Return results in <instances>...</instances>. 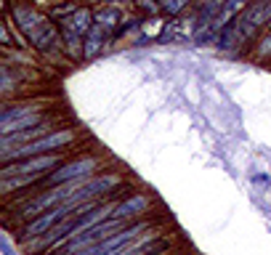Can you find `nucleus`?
Here are the masks:
<instances>
[{
    "instance_id": "9d476101",
    "label": "nucleus",
    "mask_w": 271,
    "mask_h": 255,
    "mask_svg": "<svg viewBox=\"0 0 271 255\" xmlns=\"http://www.w3.org/2000/svg\"><path fill=\"white\" fill-rule=\"evenodd\" d=\"M157 6H160V11L167 14V16H175L181 14L186 6H189V0H157Z\"/></svg>"
},
{
    "instance_id": "ddd939ff",
    "label": "nucleus",
    "mask_w": 271,
    "mask_h": 255,
    "mask_svg": "<svg viewBox=\"0 0 271 255\" xmlns=\"http://www.w3.org/2000/svg\"><path fill=\"white\" fill-rule=\"evenodd\" d=\"M0 252H3V255H19V252L14 250V244L8 242V239L3 237V234H0Z\"/></svg>"
},
{
    "instance_id": "2eb2a0df",
    "label": "nucleus",
    "mask_w": 271,
    "mask_h": 255,
    "mask_svg": "<svg viewBox=\"0 0 271 255\" xmlns=\"http://www.w3.org/2000/svg\"><path fill=\"white\" fill-rule=\"evenodd\" d=\"M253 181H255V184H263V186H266V184L271 181V178H268V176L263 173V176H255V178H253Z\"/></svg>"
},
{
    "instance_id": "f03ea898",
    "label": "nucleus",
    "mask_w": 271,
    "mask_h": 255,
    "mask_svg": "<svg viewBox=\"0 0 271 255\" xmlns=\"http://www.w3.org/2000/svg\"><path fill=\"white\" fill-rule=\"evenodd\" d=\"M101 167V157H77V159H69V162H61L56 170H51L48 176L43 178L45 186H61V184H74V181H82V178L93 176L96 170Z\"/></svg>"
},
{
    "instance_id": "f3484780",
    "label": "nucleus",
    "mask_w": 271,
    "mask_h": 255,
    "mask_svg": "<svg viewBox=\"0 0 271 255\" xmlns=\"http://www.w3.org/2000/svg\"><path fill=\"white\" fill-rule=\"evenodd\" d=\"M3 8H6V3H3V0H0V11H3Z\"/></svg>"
},
{
    "instance_id": "6e6552de",
    "label": "nucleus",
    "mask_w": 271,
    "mask_h": 255,
    "mask_svg": "<svg viewBox=\"0 0 271 255\" xmlns=\"http://www.w3.org/2000/svg\"><path fill=\"white\" fill-rule=\"evenodd\" d=\"M43 19H45V16H40V14H37L35 8H30V6H16V8H14V22L19 24V30H22L24 35L30 32V30H35V27L40 24Z\"/></svg>"
},
{
    "instance_id": "4468645a",
    "label": "nucleus",
    "mask_w": 271,
    "mask_h": 255,
    "mask_svg": "<svg viewBox=\"0 0 271 255\" xmlns=\"http://www.w3.org/2000/svg\"><path fill=\"white\" fill-rule=\"evenodd\" d=\"M0 45H11V35H8V30L3 24H0Z\"/></svg>"
},
{
    "instance_id": "423d86ee",
    "label": "nucleus",
    "mask_w": 271,
    "mask_h": 255,
    "mask_svg": "<svg viewBox=\"0 0 271 255\" xmlns=\"http://www.w3.org/2000/svg\"><path fill=\"white\" fill-rule=\"evenodd\" d=\"M104 43H112V32L104 30L101 24L93 22L91 30L85 32V37H82V56H85V59H93V56H99L101 48H104Z\"/></svg>"
},
{
    "instance_id": "9b49d317",
    "label": "nucleus",
    "mask_w": 271,
    "mask_h": 255,
    "mask_svg": "<svg viewBox=\"0 0 271 255\" xmlns=\"http://www.w3.org/2000/svg\"><path fill=\"white\" fill-rule=\"evenodd\" d=\"M255 59H271V30L258 40V45H255Z\"/></svg>"
},
{
    "instance_id": "f257e3e1",
    "label": "nucleus",
    "mask_w": 271,
    "mask_h": 255,
    "mask_svg": "<svg viewBox=\"0 0 271 255\" xmlns=\"http://www.w3.org/2000/svg\"><path fill=\"white\" fill-rule=\"evenodd\" d=\"M61 162H64L61 152L35 154V157L14 159V162H3V167H0V194L19 192V189H24V186L43 181V178L48 176L51 170L59 167Z\"/></svg>"
},
{
    "instance_id": "20e7f679",
    "label": "nucleus",
    "mask_w": 271,
    "mask_h": 255,
    "mask_svg": "<svg viewBox=\"0 0 271 255\" xmlns=\"http://www.w3.org/2000/svg\"><path fill=\"white\" fill-rule=\"evenodd\" d=\"M149 207H152V200H149L144 192H128V194H123L117 200L112 218H117L123 223H130V221H138L144 213H149Z\"/></svg>"
},
{
    "instance_id": "1a4fd4ad",
    "label": "nucleus",
    "mask_w": 271,
    "mask_h": 255,
    "mask_svg": "<svg viewBox=\"0 0 271 255\" xmlns=\"http://www.w3.org/2000/svg\"><path fill=\"white\" fill-rule=\"evenodd\" d=\"M93 22L101 24L109 32H115L120 27V22H123V14H120L115 6H104V8H99V11H93Z\"/></svg>"
},
{
    "instance_id": "dca6fc26",
    "label": "nucleus",
    "mask_w": 271,
    "mask_h": 255,
    "mask_svg": "<svg viewBox=\"0 0 271 255\" xmlns=\"http://www.w3.org/2000/svg\"><path fill=\"white\" fill-rule=\"evenodd\" d=\"M93 3H107V6H115V3H123V0H93Z\"/></svg>"
},
{
    "instance_id": "f8f14e48",
    "label": "nucleus",
    "mask_w": 271,
    "mask_h": 255,
    "mask_svg": "<svg viewBox=\"0 0 271 255\" xmlns=\"http://www.w3.org/2000/svg\"><path fill=\"white\" fill-rule=\"evenodd\" d=\"M138 11H144L146 16H157L160 14V6H157V0H136Z\"/></svg>"
},
{
    "instance_id": "39448f33",
    "label": "nucleus",
    "mask_w": 271,
    "mask_h": 255,
    "mask_svg": "<svg viewBox=\"0 0 271 255\" xmlns=\"http://www.w3.org/2000/svg\"><path fill=\"white\" fill-rule=\"evenodd\" d=\"M91 24H93V11L88 6L74 8V11L64 19V37L69 40V48H72V43H80V37H85Z\"/></svg>"
},
{
    "instance_id": "7ed1b4c3",
    "label": "nucleus",
    "mask_w": 271,
    "mask_h": 255,
    "mask_svg": "<svg viewBox=\"0 0 271 255\" xmlns=\"http://www.w3.org/2000/svg\"><path fill=\"white\" fill-rule=\"evenodd\" d=\"M77 207H74L69 200L67 202H61V205H56V207H48V210H43L40 215H35V218H30V223L22 229V239H40V237H45L53 226H59L64 218H67L69 213H74Z\"/></svg>"
},
{
    "instance_id": "0eeeda50",
    "label": "nucleus",
    "mask_w": 271,
    "mask_h": 255,
    "mask_svg": "<svg viewBox=\"0 0 271 255\" xmlns=\"http://www.w3.org/2000/svg\"><path fill=\"white\" fill-rule=\"evenodd\" d=\"M56 37H59V27H56L51 19H43L35 30L27 32V40H30L37 51H48L51 45L56 43Z\"/></svg>"
}]
</instances>
